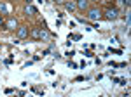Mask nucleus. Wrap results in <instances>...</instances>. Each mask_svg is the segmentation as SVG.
I'll use <instances>...</instances> for the list:
<instances>
[{"mask_svg":"<svg viewBox=\"0 0 131 97\" xmlns=\"http://www.w3.org/2000/svg\"><path fill=\"white\" fill-rule=\"evenodd\" d=\"M101 18V10L98 9V7H91L89 10H88V19L91 21H98Z\"/></svg>","mask_w":131,"mask_h":97,"instance_id":"f257e3e1","label":"nucleus"},{"mask_svg":"<svg viewBox=\"0 0 131 97\" xmlns=\"http://www.w3.org/2000/svg\"><path fill=\"white\" fill-rule=\"evenodd\" d=\"M117 16H119V10L115 9V7H108V9L105 10V18L107 19L114 21V19H117Z\"/></svg>","mask_w":131,"mask_h":97,"instance_id":"f03ea898","label":"nucleus"},{"mask_svg":"<svg viewBox=\"0 0 131 97\" xmlns=\"http://www.w3.org/2000/svg\"><path fill=\"white\" fill-rule=\"evenodd\" d=\"M28 33H30V31H28V26H19V28L16 29V35H18V38H19V40L26 38Z\"/></svg>","mask_w":131,"mask_h":97,"instance_id":"7ed1b4c3","label":"nucleus"},{"mask_svg":"<svg viewBox=\"0 0 131 97\" xmlns=\"http://www.w3.org/2000/svg\"><path fill=\"white\" fill-rule=\"evenodd\" d=\"M75 5H77V9H81V10H86L89 7L88 0H75Z\"/></svg>","mask_w":131,"mask_h":97,"instance_id":"20e7f679","label":"nucleus"},{"mask_svg":"<svg viewBox=\"0 0 131 97\" xmlns=\"http://www.w3.org/2000/svg\"><path fill=\"white\" fill-rule=\"evenodd\" d=\"M5 26H7V29H18V23H16L14 18H10V19H7Z\"/></svg>","mask_w":131,"mask_h":97,"instance_id":"39448f33","label":"nucleus"},{"mask_svg":"<svg viewBox=\"0 0 131 97\" xmlns=\"http://www.w3.org/2000/svg\"><path fill=\"white\" fill-rule=\"evenodd\" d=\"M49 37H51L49 31H47L46 28H40V35H39V38H42V40H49Z\"/></svg>","mask_w":131,"mask_h":97,"instance_id":"423d86ee","label":"nucleus"},{"mask_svg":"<svg viewBox=\"0 0 131 97\" xmlns=\"http://www.w3.org/2000/svg\"><path fill=\"white\" fill-rule=\"evenodd\" d=\"M65 9L72 12V10L77 9V5H75V2H73V0H70V2H65Z\"/></svg>","mask_w":131,"mask_h":97,"instance_id":"0eeeda50","label":"nucleus"},{"mask_svg":"<svg viewBox=\"0 0 131 97\" xmlns=\"http://www.w3.org/2000/svg\"><path fill=\"white\" fill-rule=\"evenodd\" d=\"M30 35L33 37V38H39V35H40V28H33L30 31Z\"/></svg>","mask_w":131,"mask_h":97,"instance_id":"6e6552de","label":"nucleus"},{"mask_svg":"<svg viewBox=\"0 0 131 97\" xmlns=\"http://www.w3.org/2000/svg\"><path fill=\"white\" fill-rule=\"evenodd\" d=\"M35 12H37V9H35L33 5L28 4V5H26V14H35Z\"/></svg>","mask_w":131,"mask_h":97,"instance_id":"1a4fd4ad","label":"nucleus"},{"mask_svg":"<svg viewBox=\"0 0 131 97\" xmlns=\"http://www.w3.org/2000/svg\"><path fill=\"white\" fill-rule=\"evenodd\" d=\"M7 5H5V4H4V2H2V4H0V14H7Z\"/></svg>","mask_w":131,"mask_h":97,"instance_id":"9d476101","label":"nucleus"},{"mask_svg":"<svg viewBox=\"0 0 131 97\" xmlns=\"http://www.w3.org/2000/svg\"><path fill=\"white\" fill-rule=\"evenodd\" d=\"M121 2H122V5H124V7H126V9H128V7H129V4H131L129 0H121Z\"/></svg>","mask_w":131,"mask_h":97,"instance_id":"9b49d317","label":"nucleus"},{"mask_svg":"<svg viewBox=\"0 0 131 97\" xmlns=\"http://www.w3.org/2000/svg\"><path fill=\"white\" fill-rule=\"evenodd\" d=\"M2 23H4V18H2V14H0V24H2Z\"/></svg>","mask_w":131,"mask_h":97,"instance_id":"f8f14e48","label":"nucleus"},{"mask_svg":"<svg viewBox=\"0 0 131 97\" xmlns=\"http://www.w3.org/2000/svg\"><path fill=\"white\" fill-rule=\"evenodd\" d=\"M10 2H18V0H10Z\"/></svg>","mask_w":131,"mask_h":97,"instance_id":"ddd939ff","label":"nucleus"},{"mask_svg":"<svg viewBox=\"0 0 131 97\" xmlns=\"http://www.w3.org/2000/svg\"><path fill=\"white\" fill-rule=\"evenodd\" d=\"M52 2H60V0H52Z\"/></svg>","mask_w":131,"mask_h":97,"instance_id":"4468645a","label":"nucleus"},{"mask_svg":"<svg viewBox=\"0 0 131 97\" xmlns=\"http://www.w3.org/2000/svg\"><path fill=\"white\" fill-rule=\"evenodd\" d=\"M100 2H107V0H100Z\"/></svg>","mask_w":131,"mask_h":97,"instance_id":"2eb2a0df","label":"nucleus"},{"mask_svg":"<svg viewBox=\"0 0 131 97\" xmlns=\"http://www.w3.org/2000/svg\"><path fill=\"white\" fill-rule=\"evenodd\" d=\"M73 2H75V0H73Z\"/></svg>","mask_w":131,"mask_h":97,"instance_id":"dca6fc26","label":"nucleus"}]
</instances>
